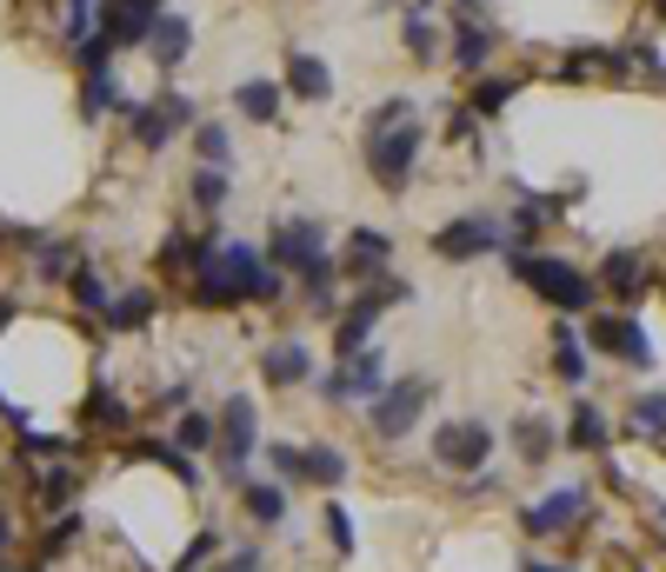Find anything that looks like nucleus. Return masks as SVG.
I'll return each instance as SVG.
<instances>
[{"label":"nucleus","mask_w":666,"mask_h":572,"mask_svg":"<svg viewBox=\"0 0 666 572\" xmlns=\"http://www.w3.org/2000/svg\"><path fill=\"white\" fill-rule=\"evenodd\" d=\"M427 147V127H420V107L407 93L380 100L360 127V153H367V173L380 180V193H407L414 187V160Z\"/></svg>","instance_id":"obj_1"},{"label":"nucleus","mask_w":666,"mask_h":572,"mask_svg":"<svg viewBox=\"0 0 666 572\" xmlns=\"http://www.w3.org/2000/svg\"><path fill=\"white\" fill-rule=\"evenodd\" d=\"M514 280L520 287H534L554 313H594V300H600V280L594 273H580L574 260H554V253H527V247H514Z\"/></svg>","instance_id":"obj_2"},{"label":"nucleus","mask_w":666,"mask_h":572,"mask_svg":"<svg viewBox=\"0 0 666 572\" xmlns=\"http://www.w3.org/2000/svg\"><path fill=\"white\" fill-rule=\"evenodd\" d=\"M213 446H220V473H227V480H247V466H254V453H260V420H254V400H247V393L220 400V413H213Z\"/></svg>","instance_id":"obj_3"},{"label":"nucleus","mask_w":666,"mask_h":572,"mask_svg":"<svg viewBox=\"0 0 666 572\" xmlns=\"http://www.w3.org/2000/svg\"><path fill=\"white\" fill-rule=\"evenodd\" d=\"M434 393H440L434 380H394V387H387V393L367 407V427H374V440H380V446H400V440L414 433V420L427 413V400H434Z\"/></svg>","instance_id":"obj_4"},{"label":"nucleus","mask_w":666,"mask_h":572,"mask_svg":"<svg viewBox=\"0 0 666 572\" xmlns=\"http://www.w3.org/2000/svg\"><path fill=\"white\" fill-rule=\"evenodd\" d=\"M427 446H434V460H440L447 473L467 480V473H487V460H494V427H487V420H440Z\"/></svg>","instance_id":"obj_5"},{"label":"nucleus","mask_w":666,"mask_h":572,"mask_svg":"<svg viewBox=\"0 0 666 572\" xmlns=\"http://www.w3.org/2000/svg\"><path fill=\"white\" fill-rule=\"evenodd\" d=\"M387 393V353L380 347H367V353H354V360H340L327 380H320V400L327 407H354V400H380Z\"/></svg>","instance_id":"obj_6"},{"label":"nucleus","mask_w":666,"mask_h":572,"mask_svg":"<svg viewBox=\"0 0 666 572\" xmlns=\"http://www.w3.org/2000/svg\"><path fill=\"white\" fill-rule=\"evenodd\" d=\"M587 340L600 353L627 360V367H654V340H647V327L634 313H587Z\"/></svg>","instance_id":"obj_7"},{"label":"nucleus","mask_w":666,"mask_h":572,"mask_svg":"<svg viewBox=\"0 0 666 572\" xmlns=\"http://www.w3.org/2000/svg\"><path fill=\"white\" fill-rule=\"evenodd\" d=\"M587 513H594V486H560V493H547V500L520 506V526H527L534 540H554V533L580 526Z\"/></svg>","instance_id":"obj_8"},{"label":"nucleus","mask_w":666,"mask_h":572,"mask_svg":"<svg viewBox=\"0 0 666 572\" xmlns=\"http://www.w3.org/2000/svg\"><path fill=\"white\" fill-rule=\"evenodd\" d=\"M267 260H274L280 273H307V267H320V260H327V227H320V220H287V227L267 240Z\"/></svg>","instance_id":"obj_9"},{"label":"nucleus","mask_w":666,"mask_h":572,"mask_svg":"<svg viewBox=\"0 0 666 572\" xmlns=\"http://www.w3.org/2000/svg\"><path fill=\"white\" fill-rule=\"evenodd\" d=\"M220 260H227V273L240 280V293H247V300H267V307H274V300H287V273H280L274 260H260L247 240H227V247H220Z\"/></svg>","instance_id":"obj_10"},{"label":"nucleus","mask_w":666,"mask_h":572,"mask_svg":"<svg viewBox=\"0 0 666 572\" xmlns=\"http://www.w3.org/2000/svg\"><path fill=\"white\" fill-rule=\"evenodd\" d=\"M180 127H193V100H187V93H160L153 107H133V140H140L147 153H160Z\"/></svg>","instance_id":"obj_11"},{"label":"nucleus","mask_w":666,"mask_h":572,"mask_svg":"<svg viewBox=\"0 0 666 572\" xmlns=\"http://www.w3.org/2000/svg\"><path fill=\"white\" fill-rule=\"evenodd\" d=\"M500 227L494 220H480V213H460V220H447L440 233H434V253L440 260H480V253H500Z\"/></svg>","instance_id":"obj_12"},{"label":"nucleus","mask_w":666,"mask_h":572,"mask_svg":"<svg viewBox=\"0 0 666 572\" xmlns=\"http://www.w3.org/2000/svg\"><path fill=\"white\" fill-rule=\"evenodd\" d=\"M260 380H267V387H307V380H314V347L294 340V333H287V340H267V347H260Z\"/></svg>","instance_id":"obj_13"},{"label":"nucleus","mask_w":666,"mask_h":572,"mask_svg":"<svg viewBox=\"0 0 666 572\" xmlns=\"http://www.w3.org/2000/svg\"><path fill=\"white\" fill-rule=\"evenodd\" d=\"M594 280H600L614 300H627V307H634V300H647V287H654V273H647V260H640L634 247H614V253L600 260V273H594Z\"/></svg>","instance_id":"obj_14"},{"label":"nucleus","mask_w":666,"mask_h":572,"mask_svg":"<svg viewBox=\"0 0 666 572\" xmlns=\"http://www.w3.org/2000/svg\"><path fill=\"white\" fill-rule=\"evenodd\" d=\"M153 7H133V0H107L100 7V33L113 40V47H147L153 40Z\"/></svg>","instance_id":"obj_15"},{"label":"nucleus","mask_w":666,"mask_h":572,"mask_svg":"<svg viewBox=\"0 0 666 572\" xmlns=\"http://www.w3.org/2000/svg\"><path fill=\"white\" fill-rule=\"evenodd\" d=\"M147 53H153V67H160V73H173V67L193 53V20H187V13H160V20H153V40H147Z\"/></svg>","instance_id":"obj_16"},{"label":"nucleus","mask_w":666,"mask_h":572,"mask_svg":"<svg viewBox=\"0 0 666 572\" xmlns=\"http://www.w3.org/2000/svg\"><path fill=\"white\" fill-rule=\"evenodd\" d=\"M387 260H394V240H387L380 227H354V233H347V260H340V273H354V280H374Z\"/></svg>","instance_id":"obj_17"},{"label":"nucleus","mask_w":666,"mask_h":572,"mask_svg":"<svg viewBox=\"0 0 666 572\" xmlns=\"http://www.w3.org/2000/svg\"><path fill=\"white\" fill-rule=\"evenodd\" d=\"M487 53H494V27H480L474 13H460V20H454V67H460L467 80H480Z\"/></svg>","instance_id":"obj_18"},{"label":"nucleus","mask_w":666,"mask_h":572,"mask_svg":"<svg viewBox=\"0 0 666 572\" xmlns=\"http://www.w3.org/2000/svg\"><path fill=\"white\" fill-rule=\"evenodd\" d=\"M240 300H247V293H240V280H233V273H227V260L213 253V260L193 273V307H213V313H227V307H240Z\"/></svg>","instance_id":"obj_19"},{"label":"nucleus","mask_w":666,"mask_h":572,"mask_svg":"<svg viewBox=\"0 0 666 572\" xmlns=\"http://www.w3.org/2000/svg\"><path fill=\"white\" fill-rule=\"evenodd\" d=\"M127 460H153V466H167V473H173L180 486H193V480H200L180 440H153V433H133V440H127Z\"/></svg>","instance_id":"obj_20"},{"label":"nucleus","mask_w":666,"mask_h":572,"mask_svg":"<svg viewBox=\"0 0 666 572\" xmlns=\"http://www.w3.org/2000/svg\"><path fill=\"white\" fill-rule=\"evenodd\" d=\"M100 320H107V333H140L153 320V287H120Z\"/></svg>","instance_id":"obj_21"},{"label":"nucleus","mask_w":666,"mask_h":572,"mask_svg":"<svg viewBox=\"0 0 666 572\" xmlns=\"http://www.w3.org/2000/svg\"><path fill=\"white\" fill-rule=\"evenodd\" d=\"M287 93L327 100V93H334V67H327L320 53H287Z\"/></svg>","instance_id":"obj_22"},{"label":"nucleus","mask_w":666,"mask_h":572,"mask_svg":"<svg viewBox=\"0 0 666 572\" xmlns=\"http://www.w3.org/2000/svg\"><path fill=\"white\" fill-rule=\"evenodd\" d=\"M100 113H133L120 80H113V67L107 73H80V120H100Z\"/></svg>","instance_id":"obj_23"},{"label":"nucleus","mask_w":666,"mask_h":572,"mask_svg":"<svg viewBox=\"0 0 666 572\" xmlns=\"http://www.w3.org/2000/svg\"><path fill=\"white\" fill-rule=\"evenodd\" d=\"M520 93V73H480V80H467V107L480 113V120H494V113H507V100Z\"/></svg>","instance_id":"obj_24"},{"label":"nucleus","mask_w":666,"mask_h":572,"mask_svg":"<svg viewBox=\"0 0 666 572\" xmlns=\"http://www.w3.org/2000/svg\"><path fill=\"white\" fill-rule=\"evenodd\" d=\"M374 320H380V307L354 300V313L334 327V360H354V353H367V347H374Z\"/></svg>","instance_id":"obj_25"},{"label":"nucleus","mask_w":666,"mask_h":572,"mask_svg":"<svg viewBox=\"0 0 666 572\" xmlns=\"http://www.w3.org/2000/svg\"><path fill=\"white\" fill-rule=\"evenodd\" d=\"M240 506H247V520H260V526H280V520H287V480H247Z\"/></svg>","instance_id":"obj_26"},{"label":"nucleus","mask_w":666,"mask_h":572,"mask_svg":"<svg viewBox=\"0 0 666 572\" xmlns=\"http://www.w3.org/2000/svg\"><path fill=\"white\" fill-rule=\"evenodd\" d=\"M280 100H287V93H280L274 80H240V87H233V107H240L247 120H260V127L280 120Z\"/></svg>","instance_id":"obj_27"},{"label":"nucleus","mask_w":666,"mask_h":572,"mask_svg":"<svg viewBox=\"0 0 666 572\" xmlns=\"http://www.w3.org/2000/svg\"><path fill=\"white\" fill-rule=\"evenodd\" d=\"M340 260H320V267H307L300 273V300L314 307V313H340Z\"/></svg>","instance_id":"obj_28"},{"label":"nucleus","mask_w":666,"mask_h":572,"mask_svg":"<svg viewBox=\"0 0 666 572\" xmlns=\"http://www.w3.org/2000/svg\"><path fill=\"white\" fill-rule=\"evenodd\" d=\"M554 373H560L567 387H587V353H580V333L567 327V313L554 320Z\"/></svg>","instance_id":"obj_29"},{"label":"nucleus","mask_w":666,"mask_h":572,"mask_svg":"<svg viewBox=\"0 0 666 572\" xmlns=\"http://www.w3.org/2000/svg\"><path fill=\"white\" fill-rule=\"evenodd\" d=\"M567 446H574V453H607V413L580 400V407L567 413Z\"/></svg>","instance_id":"obj_30"},{"label":"nucleus","mask_w":666,"mask_h":572,"mask_svg":"<svg viewBox=\"0 0 666 572\" xmlns=\"http://www.w3.org/2000/svg\"><path fill=\"white\" fill-rule=\"evenodd\" d=\"M554 446H560V433H554L547 420H534V413H527V420H514V453H520L527 466H547V460H554Z\"/></svg>","instance_id":"obj_31"},{"label":"nucleus","mask_w":666,"mask_h":572,"mask_svg":"<svg viewBox=\"0 0 666 572\" xmlns=\"http://www.w3.org/2000/svg\"><path fill=\"white\" fill-rule=\"evenodd\" d=\"M307 480H314V486H327V493H334V486H347V453H340V446H327V440H320V446H307Z\"/></svg>","instance_id":"obj_32"},{"label":"nucleus","mask_w":666,"mask_h":572,"mask_svg":"<svg viewBox=\"0 0 666 572\" xmlns=\"http://www.w3.org/2000/svg\"><path fill=\"white\" fill-rule=\"evenodd\" d=\"M627 427H634V440H666V393H640Z\"/></svg>","instance_id":"obj_33"},{"label":"nucleus","mask_w":666,"mask_h":572,"mask_svg":"<svg viewBox=\"0 0 666 572\" xmlns=\"http://www.w3.org/2000/svg\"><path fill=\"white\" fill-rule=\"evenodd\" d=\"M400 47H407L414 60H434V53H440V27H434L427 13H407V20H400Z\"/></svg>","instance_id":"obj_34"},{"label":"nucleus","mask_w":666,"mask_h":572,"mask_svg":"<svg viewBox=\"0 0 666 572\" xmlns=\"http://www.w3.org/2000/svg\"><path fill=\"white\" fill-rule=\"evenodd\" d=\"M227 193H233L227 167H200V173H193V207H200V213H220V207H227Z\"/></svg>","instance_id":"obj_35"},{"label":"nucleus","mask_w":666,"mask_h":572,"mask_svg":"<svg viewBox=\"0 0 666 572\" xmlns=\"http://www.w3.org/2000/svg\"><path fill=\"white\" fill-rule=\"evenodd\" d=\"M67 287H73V307H87V313H107V300L120 293V287H107L93 267H73V280H67Z\"/></svg>","instance_id":"obj_36"},{"label":"nucleus","mask_w":666,"mask_h":572,"mask_svg":"<svg viewBox=\"0 0 666 572\" xmlns=\"http://www.w3.org/2000/svg\"><path fill=\"white\" fill-rule=\"evenodd\" d=\"M193 153H200V167H227V160H233V140H227V127L200 120V127H193Z\"/></svg>","instance_id":"obj_37"},{"label":"nucleus","mask_w":666,"mask_h":572,"mask_svg":"<svg viewBox=\"0 0 666 572\" xmlns=\"http://www.w3.org/2000/svg\"><path fill=\"white\" fill-rule=\"evenodd\" d=\"M33 273H40V280H73V247L40 240V247H33Z\"/></svg>","instance_id":"obj_38"},{"label":"nucleus","mask_w":666,"mask_h":572,"mask_svg":"<svg viewBox=\"0 0 666 572\" xmlns=\"http://www.w3.org/2000/svg\"><path fill=\"white\" fill-rule=\"evenodd\" d=\"M267 466H274L280 480H307V446H294V440H274V446H267Z\"/></svg>","instance_id":"obj_39"},{"label":"nucleus","mask_w":666,"mask_h":572,"mask_svg":"<svg viewBox=\"0 0 666 572\" xmlns=\"http://www.w3.org/2000/svg\"><path fill=\"white\" fill-rule=\"evenodd\" d=\"M327 540H334V553H340V560H354V520H347V506H340V500H327Z\"/></svg>","instance_id":"obj_40"},{"label":"nucleus","mask_w":666,"mask_h":572,"mask_svg":"<svg viewBox=\"0 0 666 572\" xmlns=\"http://www.w3.org/2000/svg\"><path fill=\"white\" fill-rule=\"evenodd\" d=\"M87 413H93L100 427H113V433H127V400H120V393H93V400H87Z\"/></svg>","instance_id":"obj_41"},{"label":"nucleus","mask_w":666,"mask_h":572,"mask_svg":"<svg viewBox=\"0 0 666 572\" xmlns=\"http://www.w3.org/2000/svg\"><path fill=\"white\" fill-rule=\"evenodd\" d=\"M173 440L193 453V446H207L213 440V413H180V427H173Z\"/></svg>","instance_id":"obj_42"},{"label":"nucleus","mask_w":666,"mask_h":572,"mask_svg":"<svg viewBox=\"0 0 666 572\" xmlns=\"http://www.w3.org/2000/svg\"><path fill=\"white\" fill-rule=\"evenodd\" d=\"M213 553H220V533H193V546L180 553V572H200Z\"/></svg>","instance_id":"obj_43"},{"label":"nucleus","mask_w":666,"mask_h":572,"mask_svg":"<svg viewBox=\"0 0 666 572\" xmlns=\"http://www.w3.org/2000/svg\"><path fill=\"white\" fill-rule=\"evenodd\" d=\"M40 500H47V506H73V473H47V480H40Z\"/></svg>","instance_id":"obj_44"},{"label":"nucleus","mask_w":666,"mask_h":572,"mask_svg":"<svg viewBox=\"0 0 666 572\" xmlns=\"http://www.w3.org/2000/svg\"><path fill=\"white\" fill-rule=\"evenodd\" d=\"M474 133H480V113H474V107H460V113L447 120V140H474Z\"/></svg>","instance_id":"obj_45"},{"label":"nucleus","mask_w":666,"mask_h":572,"mask_svg":"<svg viewBox=\"0 0 666 572\" xmlns=\"http://www.w3.org/2000/svg\"><path fill=\"white\" fill-rule=\"evenodd\" d=\"M73 533H80V520H73V513H67V520H60V526H47V560H53V553H60V546H67V540H73Z\"/></svg>","instance_id":"obj_46"},{"label":"nucleus","mask_w":666,"mask_h":572,"mask_svg":"<svg viewBox=\"0 0 666 572\" xmlns=\"http://www.w3.org/2000/svg\"><path fill=\"white\" fill-rule=\"evenodd\" d=\"M187 393H193V387H160V407H167V413H187Z\"/></svg>","instance_id":"obj_47"},{"label":"nucleus","mask_w":666,"mask_h":572,"mask_svg":"<svg viewBox=\"0 0 666 572\" xmlns=\"http://www.w3.org/2000/svg\"><path fill=\"white\" fill-rule=\"evenodd\" d=\"M220 572H260V553H254V546H240V553H233Z\"/></svg>","instance_id":"obj_48"},{"label":"nucleus","mask_w":666,"mask_h":572,"mask_svg":"<svg viewBox=\"0 0 666 572\" xmlns=\"http://www.w3.org/2000/svg\"><path fill=\"white\" fill-rule=\"evenodd\" d=\"M7 546H13V526H7V513H0V560H7Z\"/></svg>","instance_id":"obj_49"},{"label":"nucleus","mask_w":666,"mask_h":572,"mask_svg":"<svg viewBox=\"0 0 666 572\" xmlns=\"http://www.w3.org/2000/svg\"><path fill=\"white\" fill-rule=\"evenodd\" d=\"M520 572H560V566H547V560H520Z\"/></svg>","instance_id":"obj_50"},{"label":"nucleus","mask_w":666,"mask_h":572,"mask_svg":"<svg viewBox=\"0 0 666 572\" xmlns=\"http://www.w3.org/2000/svg\"><path fill=\"white\" fill-rule=\"evenodd\" d=\"M7 320H13V307H7V300H0V333H7Z\"/></svg>","instance_id":"obj_51"},{"label":"nucleus","mask_w":666,"mask_h":572,"mask_svg":"<svg viewBox=\"0 0 666 572\" xmlns=\"http://www.w3.org/2000/svg\"><path fill=\"white\" fill-rule=\"evenodd\" d=\"M133 7H153V13H160V0H133Z\"/></svg>","instance_id":"obj_52"},{"label":"nucleus","mask_w":666,"mask_h":572,"mask_svg":"<svg viewBox=\"0 0 666 572\" xmlns=\"http://www.w3.org/2000/svg\"><path fill=\"white\" fill-rule=\"evenodd\" d=\"M654 13H660V20H666V0H660V7H654Z\"/></svg>","instance_id":"obj_53"},{"label":"nucleus","mask_w":666,"mask_h":572,"mask_svg":"<svg viewBox=\"0 0 666 572\" xmlns=\"http://www.w3.org/2000/svg\"><path fill=\"white\" fill-rule=\"evenodd\" d=\"M420 7H434V0H420Z\"/></svg>","instance_id":"obj_54"}]
</instances>
